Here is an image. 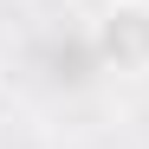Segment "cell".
I'll list each match as a JSON object with an SVG mask.
<instances>
[{
    "instance_id": "1",
    "label": "cell",
    "mask_w": 149,
    "mask_h": 149,
    "mask_svg": "<svg viewBox=\"0 0 149 149\" xmlns=\"http://www.w3.org/2000/svg\"><path fill=\"white\" fill-rule=\"evenodd\" d=\"M91 52L117 78H143L149 71V0H110L91 26Z\"/></svg>"
}]
</instances>
